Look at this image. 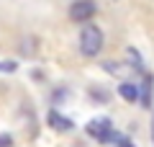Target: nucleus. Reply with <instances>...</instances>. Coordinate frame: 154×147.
<instances>
[{
    "label": "nucleus",
    "mask_w": 154,
    "mask_h": 147,
    "mask_svg": "<svg viewBox=\"0 0 154 147\" xmlns=\"http://www.w3.org/2000/svg\"><path fill=\"white\" fill-rule=\"evenodd\" d=\"M100 49H103V31L98 26H93V23H88L80 31V52L85 57H95Z\"/></svg>",
    "instance_id": "1"
},
{
    "label": "nucleus",
    "mask_w": 154,
    "mask_h": 147,
    "mask_svg": "<svg viewBox=\"0 0 154 147\" xmlns=\"http://www.w3.org/2000/svg\"><path fill=\"white\" fill-rule=\"evenodd\" d=\"M85 132H88L93 139H98V142H113V139H121V134L113 129L110 119H105V116H98V119H93L88 126H85Z\"/></svg>",
    "instance_id": "2"
},
{
    "label": "nucleus",
    "mask_w": 154,
    "mask_h": 147,
    "mask_svg": "<svg viewBox=\"0 0 154 147\" xmlns=\"http://www.w3.org/2000/svg\"><path fill=\"white\" fill-rule=\"evenodd\" d=\"M95 11H98L95 0H75L69 5V18L75 23H85V21H90L95 16Z\"/></svg>",
    "instance_id": "3"
},
{
    "label": "nucleus",
    "mask_w": 154,
    "mask_h": 147,
    "mask_svg": "<svg viewBox=\"0 0 154 147\" xmlns=\"http://www.w3.org/2000/svg\"><path fill=\"white\" fill-rule=\"evenodd\" d=\"M49 126L57 132H72L75 129V121L67 119V116H62L59 111H49Z\"/></svg>",
    "instance_id": "4"
},
{
    "label": "nucleus",
    "mask_w": 154,
    "mask_h": 147,
    "mask_svg": "<svg viewBox=\"0 0 154 147\" xmlns=\"http://www.w3.org/2000/svg\"><path fill=\"white\" fill-rule=\"evenodd\" d=\"M118 96H121L123 101H128V103H131V101H139V88L134 85V83H121V85H118Z\"/></svg>",
    "instance_id": "5"
},
{
    "label": "nucleus",
    "mask_w": 154,
    "mask_h": 147,
    "mask_svg": "<svg viewBox=\"0 0 154 147\" xmlns=\"http://www.w3.org/2000/svg\"><path fill=\"white\" fill-rule=\"evenodd\" d=\"M139 101H141L146 109L152 106V77L149 75H146V80H144V85L139 88Z\"/></svg>",
    "instance_id": "6"
},
{
    "label": "nucleus",
    "mask_w": 154,
    "mask_h": 147,
    "mask_svg": "<svg viewBox=\"0 0 154 147\" xmlns=\"http://www.w3.org/2000/svg\"><path fill=\"white\" fill-rule=\"evenodd\" d=\"M11 145V137H5V134H0V147H8Z\"/></svg>",
    "instance_id": "7"
},
{
    "label": "nucleus",
    "mask_w": 154,
    "mask_h": 147,
    "mask_svg": "<svg viewBox=\"0 0 154 147\" xmlns=\"http://www.w3.org/2000/svg\"><path fill=\"white\" fill-rule=\"evenodd\" d=\"M118 142H121V147H134L131 142H128V139H123V137H121V139H118Z\"/></svg>",
    "instance_id": "8"
},
{
    "label": "nucleus",
    "mask_w": 154,
    "mask_h": 147,
    "mask_svg": "<svg viewBox=\"0 0 154 147\" xmlns=\"http://www.w3.org/2000/svg\"><path fill=\"white\" fill-rule=\"evenodd\" d=\"M152 142H154V124H152Z\"/></svg>",
    "instance_id": "9"
}]
</instances>
